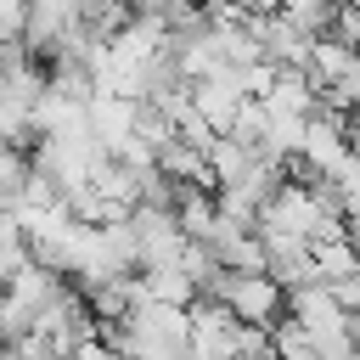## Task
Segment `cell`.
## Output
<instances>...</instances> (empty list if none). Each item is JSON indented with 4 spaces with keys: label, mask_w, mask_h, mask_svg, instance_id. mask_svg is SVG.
Returning <instances> with one entry per match:
<instances>
[{
    "label": "cell",
    "mask_w": 360,
    "mask_h": 360,
    "mask_svg": "<svg viewBox=\"0 0 360 360\" xmlns=\"http://www.w3.org/2000/svg\"><path fill=\"white\" fill-rule=\"evenodd\" d=\"M208 298H219L236 321H259V326H270L281 315V281L270 270H225Z\"/></svg>",
    "instance_id": "1"
},
{
    "label": "cell",
    "mask_w": 360,
    "mask_h": 360,
    "mask_svg": "<svg viewBox=\"0 0 360 360\" xmlns=\"http://www.w3.org/2000/svg\"><path fill=\"white\" fill-rule=\"evenodd\" d=\"M309 270H315V281L354 276V270H360V259H354V236H321V242H309Z\"/></svg>",
    "instance_id": "2"
},
{
    "label": "cell",
    "mask_w": 360,
    "mask_h": 360,
    "mask_svg": "<svg viewBox=\"0 0 360 360\" xmlns=\"http://www.w3.org/2000/svg\"><path fill=\"white\" fill-rule=\"evenodd\" d=\"M332 287V298L343 304V309H360V270L354 276H338V281H326Z\"/></svg>",
    "instance_id": "3"
},
{
    "label": "cell",
    "mask_w": 360,
    "mask_h": 360,
    "mask_svg": "<svg viewBox=\"0 0 360 360\" xmlns=\"http://www.w3.org/2000/svg\"><path fill=\"white\" fill-rule=\"evenodd\" d=\"M180 6H197V0H129V11H180Z\"/></svg>",
    "instance_id": "4"
},
{
    "label": "cell",
    "mask_w": 360,
    "mask_h": 360,
    "mask_svg": "<svg viewBox=\"0 0 360 360\" xmlns=\"http://www.w3.org/2000/svg\"><path fill=\"white\" fill-rule=\"evenodd\" d=\"M0 208H6V202H0Z\"/></svg>",
    "instance_id": "5"
}]
</instances>
